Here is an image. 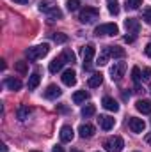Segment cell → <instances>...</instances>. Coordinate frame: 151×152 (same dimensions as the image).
Masks as SVG:
<instances>
[{"label": "cell", "mask_w": 151, "mask_h": 152, "mask_svg": "<svg viewBox=\"0 0 151 152\" xmlns=\"http://www.w3.org/2000/svg\"><path fill=\"white\" fill-rule=\"evenodd\" d=\"M48 51H50V46L48 44H39V46H34V48H29L25 51V55H27L29 60H38V58L46 57Z\"/></svg>", "instance_id": "obj_1"}, {"label": "cell", "mask_w": 151, "mask_h": 152, "mask_svg": "<svg viewBox=\"0 0 151 152\" xmlns=\"http://www.w3.org/2000/svg\"><path fill=\"white\" fill-rule=\"evenodd\" d=\"M103 147H105L107 152H121L123 147H124V142H123L121 136H110V138L103 143Z\"/></svg>", "instance_id": "obj_2"}, {"label": "cell", "mask_w": 151, "mask_h": 152, "mask_svg": "<svg viewBox=\"0 0 151 152\" xmlns=\"http://www.w3.org/2000/svg\"><path fill=\"white\" fill-rule=\"evenodd\" d=\"M98 16H100V11H98V9H94V7H85V9L80 11L78 20H80L82 23H93L94 20H98Z\"/></svg>", "instance_id": "obj_3"}, {"label": "cell", "mask_w": 151, "mask_h": 152, "mask_svg": "<svg viewBox=\"0 0 151 152\" xmlns=\"http://www.w3.org/2000/svg\"><path fill=\"white\" fill-rule=\"evenodd\" d=\"M117 32H119V28H117L115 23H103V25H100V27L94 28L96 36H115Z\"/></svg>", "instance_id": "obj_4"}, {"label": "cell", "mask_w": 151, "mask_h": 152, "mask_svg": "<svg viewBox=\"0 0 151 152\" xmlns=\"http://www.w3.org/2000/svg\"><path fill=\"white\" fill-rule=\"evenodd\" d=\"M94 53H96V50H94V46H93V44H85V46H84V50H82V57H84V69H89V66H91V62H93Z\"/></svg>", "instance_id": "obj_5"}, {"label": "cell", "mask_w": 151, "mask_h": 152, "mask_svg": "<svg viewBox=\"0 0 151 152\" xmlns=\"http://www.w3.org/2000/svg\"><path fill=\"white\" fill-rule=\"evenodd\" d=\"M124 71H126V64L124 62H115L112 67H110V76H112V80L115 81H119L123 75H124Z\"/></svg>", "instance_id": "obj_6"}, {"label": "cell", "mask_w": 151, "mask_h": 152, "mask_svg": "<svg viewBox=\"0 0 151 152\" xmlns=\"http://www.w3.org/2000/svg\"><path fill=\"white\" fill-rule=\"evenodd\" d=\"M128 126H130L132 133H142V131L146 129V122H144L142 118H137V117H130Z\"/></svg>", "instance_id": "obj_7"}, {"label": "cell", "mask_w": 151, "mask_h": 152, "mask_svg": "<svg viewBox=\"0 0 151 152\" xmlns=\"http://www.w3.org/2000/svg\"><path fill=\"white\" fill-rule=\"evenodd\" d=\"M59 134H61V142L70 143V142L73 140V136H75V131H73V127H71V126H62Z\"/></svg>", "instance_id": "obj_8"}, {"label": "cell", "mask_w": 151, "mask_h": 152, "mask_svg": "<svg viewBox=\"0 0 151 152\" xmlns=\"http://www.w3.org/2000/svg\"><path fill=\"white\" fill-rule=\"evenodd\" d=\"M124 27H126L128 34L135 36V34L139 32V28H141V23H139V20H137V18H128V20L124 21Z\"/></svg>", "instance_id": "obj_9"}, {"label": "cell", "mask_w": 151, "mask_h": 152, "mask_svg": "<svg viewBox=\"0 0 151 152\" xmlns=\"http://www.w3.org/2000/svg\"><path fill=\"white\" fill-rule=\"evenodd\" d=\"M98 124H100V127H101V129L109 131V129H112V127H114L115 120H114L110 115H100V118H98Z\"/></svg>", "instance_id": "obj_10"}, {"label": "cell", "mask_w": 151, "mask_h": 152, "mask_svg": "<svg viewBox=\"0 0 151 152\" xmlns=\"http://www.w3.org/2000/svg\"><path fill=\"white\" fill-rule=\"evenodd\" d=\"M62 83L68 85V87H73L76 83V73L73 69H66V71L62 73Z\"/></svg>", "instance_id": "obj_11"}, {"label": "cell", "mask_w": 151, "mask_h": 152, "mask_svg": "<svg viewBox=\"0 0 151 152\" xmlns=\"http://www.w3.org/2000/svg\"><path fill=\"white\" fill-rule=\"evenodd\" d=\"M64 64H66V60L62 58V57H57V58H53L52 62H50V66H48V69H50V73H59L62 67H64Z\"/></svg>", "instance_id": "obj_12"}, {"label": "cell", "mask_w": 151, "mask_h": 152, "mask_svg": "<svg viewBox=\"0 0 151 152\" xmlns=\"http://www.w3.org/2000/svg\"><path fill=\"white\" fill-rule=\"evenodd\" d=\"M135 108H137L141 113L150 115L151 113V101H150V99H139V101H137V104H135Z\"/></svg>", "instance_id": "obj_13"}, {"label": "cell", "mask_w": 151, "mask_h": 152, "mask_svg": "<svg viewBox=\"0 0 151 152\" xmlns=\"http://www.w3.org/2000/svg\"><path fill=\"white\" fill-rule=\"evenodd\" d=\"M53 9H57V4H55L53 0H41V2H39V11H41V12L50 14Z\"/></svg>", "instance_id": "obj_14"}, {"label": "cell", "mask_w": 151, "mask_h": 152, "mask_svg": "<svg viewBox=\"0 0 151 152\" xmlns=\"http://www.w3.org/2000/svg\"><path fill=\"white\" fill-rule=\"evenodd\" d=\"M61 96V88L57 85H48L46 90H44V97L46 99H57Z\"/></svg>", "instance_id": "obj_15"}, {"label": "cell", "mask_w": 151, "mask_h": 152, "mask_svg": "<svg viewBox=\"0 0 151 152\" xmlns=\"http://www.w3.org/2000/svg\"><path fill=\"white\" fill-rule=\"evenodd\" d=\"M78 133H80L82 138H91V136H94V126H91V124H82V126L78 127Z\"/></svg>", "instance_id": "obj_16"}, {"label": "cell", "mask_w": 151, "mask_h": 152, "mask_svg": "<svg viewBox=\"0 0 151 152\" xmlns=\"http://www.w3.org/2000/svg\"><path fill=\"white\" fill-rule=\"evenodd\" d=\"M101 104H103V108H105V110H109V112H117V110H119L117 101H115V99H112V97H103Z\"/></svg>", "instance_id": "obj_17"}, {"label": "cell", "mask_w": 151, "mask_h": 152, "mask_svg": "<svg viewBox=\"0 0 151 152\" xmlns=\"http://www.w3.org/2000/svg\"><path fill=\"white\" fill-rule=\"evenodd\" d=\"M103 83V75L101 73H94V75L89 78V81H87V85L91 87V88H96V87H100Z\"/></svg>", "instance_id": "obj_18"}, {"label": "cell", "mask_w": 151, "mask_h": 152, "mask_svg": "<svg viewBox=\"0 0 151 152\" xmlns=\"http://www.w3.org/2000/svg\"><path fill=\"white\" fill-rule=\"evenodd\" d=\"M5 87H7L9 90H20V88H21V81H20L18 78H7V80H5Z\"/></svg>", "instance_id": "obj_19"}, {"label": "cell", "mask_w": 151, "mask_h": 152, "mask_svg": "<svg viewBox=\"0 0 151 152\" xmlns=\"http://www.w3.org/2000/svg\"><path fill=\"white\" fill-rule=\"evenodd\" d=\"M109 57H110V51H109V46H105V48L101 50V53L98 55V62H96V64L105 66V64L109 62Z\"/></svg>", "instance_id": "obj_20"}, {"label": "cell", "mask_w": 151, "mask_h": 152, "mask_svg": "<svg viewBox=\"0 0 151 152\" xmlns=\"http://www.w3.org/2000/svg\"><path fill=\"white\" fill-rule=\"evenodd\" d=\"M109 51H110V57H114V58H123L126 55V51L121 46H109Z\"/></svg>", "instance_id": "obj_21"}, {"label": "cell", "mask_w": 151, "mask_h": 152, "mask_svg": "<svg viewBox=\"0 0 151 152\" xmlns=\"http://www.w3.org/2000/svg\"><path fill=\"white\" fill-rule=\"evenodd\" d=\"M87 99H89V94H87L85 90H78V92H75V94H73V103H76V104L85 103Z\"/></svg>", "instance_id": "obj_22"}, {"label": "cell", "mask_w": 151, "mask_h": 152, "mask_svg": "<svg viewBox=\"0 0 151 152\" xmlns=\"http://www.w3.org/2000/svg\"><path fill=\"white\" fill-rule=\"evenodd\" d=\"M39 81H41V76H39V73H34V75H30V78H29V83H27L29 90H34V88H36V87L39 85Z\"/></svg>", "instance_id": "obj_23"}, {"label": "cell", "mask_w": 151, "mask_h": 152, "mask_svg": "<svg viewBox=\"0 0 151 152\" xmlns=\"http://www.w3.org/2000/svg\"><path fill=\"white\" fill-rule=\"evenodd\" d=\"M14 69H16L20 75H27V73H29V66H27V62H23V60L16 62V64H14Z\"/></svg>", "instance_id": "obj_24"}, {"label": "cell", "mask_w": 151, "mask_h": 152, "mask_svg": "<svg viewBox=\"0 0 151 152\" xmlns=\"http://www.w3.org/2000/svg\"><path fill=\"white\" fill-rule=\"evenodd\" d=\"M29 113H30V108H29V106H20V108H18V118H20V120L29 118Z\"/></svg>", "instance_id": "obj_25"}, {"label": "cell", "mask_w": 151, "mask_h": 152, "mask_svg": "<svg viewBox=\"0 0 151 152\" xmlns=\"http://www.w3.org/2000/svg\"><path fill=\"white\" fill-rule=\"evenodd\" d=\"M61 57H62V58H64V60H66V64H68V62H71V64H73V62H75V53H73V51H71V50H64V51H62V55H61Z\"/></svg>", "instance_id": "obj_26"}, {"label": "cell", "mask_w": 151, "mask_h": 152, "mask_svg": "<svg viewBox=\"0 0 151 152\" xmlns=\"http://www.w3.org/2000/svg\"><path fill=\"white\" fill-rule=\"evenodd\" d=\"M96 113V108H94V104H85L84 108H82V115L84 117H91V115Z\"/></svg>", "instance_id": "obj_27"}, {"label": "cell", "mask_w": 151, "mask_h": 152, "mask_svg": "<svg viewBox=\"0 0 151 152\" xmlns=\"http://www.w3.org/2000/svg\"><path fill=\"white\" fill-rule=\"evenodd\" d=\"M132 80H133L135 83H139V81L142 80V75H141V69H139V67H133V69H132Z\"/></svg>", "instance_id": "obj_28"}, {"label": "cell", "mask_w": 151, "mask_h": 152, "mask_svg": "<svg viewBox=\"0 0 151 152\" xmlns=\"http://www.w3.org/2000/svg\"><path fill=\"white\" fill-rule=\"evenodd\" d=\"M142 5V0H126V7L128 9H139Z\"/></svg>", "instance_id": "obj_29"}, {"label": "cell", "mask_w": 151, "mask_h": 152, "mask_svg": "<svg viewBox=\"0 0 151 152\" xmlns=\"http://www.w3.org/2000/svg\"><path fill=\"white\" fill-rule=\"evenodd\" d=\"M53 41H55L57 44H62V42H66V41H68V36H66V34L57 32V34H53Z\"/></svg>", "instance_id": "obj_30"}, {"label": "cell", "mask_w": 151, "mask_h": 152, "mask_svg": "<svg viewBox=\"0 0 151 152\" xmlns=\"http://www.w3.org/2000/svg\"><path fill=\"white\" fill-rule=\"evenodd\" d=\"M142 81L144 83H151V69L150 67H144V71H142Z\"/></svg>", "instance_id": "obj_31"}, {"label": "cell", "mask_w": 151, "mask_h": 152, "mask_svg": "<svg viewBox=\"0 0 151 152\" xmlns=\"http://www.w3.org/2000/svg\"><path fill=\"white\" fill-rule=\"evenodd\" d=\"M109 11H110V14H119V7H117V2L115 0L109 2Z\"/></svg>", "instance_id": "obj_32"}, {"label": "cell", "mask_w": 151, "mask_h": 152, "mask_svg": "<svg viewBox=\"0 0 151 152\" xmlns=\"http://www.w3.org/2000/svg\"><path fill=\"white\" fill-rule=\"evenodd\" d=\"M142 18H144V21H146L148 25H151V7H146V9H144Z\"/></svg>", "instance_id": "obj_33"}, {"label": "cell", "mask_w": 151, "mask_h": 152, "mask_svg": "<svg viewBox=\"0 0 151 152\" xmlns=\"http://www.w3.org/2000/svg\"><path fill=\"white\" fill-rule=\"evenodd\" d=\"M78 5H80L78 0H68V9H70V11H76Z\"/></svg>", "instance_id": "obj_34"}, {"label": "cell", "mask_w": 151, "mask_h": 152, "mask_svg": "<svg viewBox=\"0 0 151 152\" xmlns=\"http://www.w3.org/2000/svg\"><path fill=\"white\" fill-rule=\"evenodd\" d=\"M50 18H62V12H61V9L57 7V9H53L52 12H50Z\"/></svg>", "instance_id": "obj_35"}, {"label": "cell", "mask_w": 151, "mask_h": 152, "mask_svg": "<svg viewBox=\"0 0 151 152\" xmlns=\"http://www.w3.org/2000/svg\"><path fill=\"white\" fill-rule=\"evenodd\" d=\"M144 53H146L148 57H151V42H148V44H146V50H144Z\"/></svg>", "instance_id": "obj_36"}, {"label": "cell", "mask_w": 151, "mask_h": 152, "mask_svg": "<svg viewBox=\"0 0 151 152\" xmlns=\"http://www.w3.org/2000/svg\"><path fill=\"white\" fill-rule=\"evenodd\" d=\"M135 41V36H126L124 37V42H133Z\"/></svg>", "instance_id": "obj_37"}, {"label": "cell", "mask_w": 151, "mask_h": 152, "mask_svg": "<svg viewBox=\"0 0 151 152\" xmlns=\"http://www.w3.org/2000/svg\"><path fill=\"white\" fill-rule=\"evenodd\" d=\"M53 152H64V149H62L61 145H55V147H53Z\"/></svg>", "instance_id": "obj_38"}, {"label": "cell", "mask_w": 151, "mask_h": 152, "mask_svg": "<svg viewBox=\"0 0 151 152\" xmlns=\"http://www.w3.org/2000/svg\"><path fill=\"white\" fill-rule=\"evenodd\" d=\"M0 152H7V145H5V143L0 145Z\"/></svg>", "instance_id": "obj_39"}, {"label": "cell", "mask_w": 151, "mask_h": 152, "mask_svg": "<svg viewBox=\"0 0 151 152\" xmlns=\"http://www.w3.org/2000/svg\"><path fill=\"white\" fill-rule=\"evenodd\" d=\"M146 142L151 145V133H150V134H146Z\"/></svg>", "instance_id": "obj_40"}, {"label": "cell", "mask_w": 151, "mask_h": 152, "mask_svg": "<svg viewBox=\"0 0 151 152\" xmlns=\"http://www.w3.org/2000/svg\"><path fill=\"white\" fill-rule=\"evenodd\" d=\"M13 2H18V4H27L29 0H13Z\"/></svg>", "instance_id": "obj_41"}, {"label": "cell", "mask_w": 151, "mask_h": 152, "mask_svg": "<svg viewBox=\"0 0 151 152\" xmlns=\"http://www.w3.org/2000/svg\"><path fill=\"white\" fill-rule=\"evenodd\" d=\"M30 152H38V151H30Z\"/></svg>", "instance_id": "obj_42"}, {"label": "cell", "mask_w": 151, "mask_h": 152, "mask_svg": "<svg viewBox=\"0 0 151 152\" xmlns=\"http://www.w3.org/2000/svg\"><path fill=\"white\" fill-rule=\"evenodd\" d=\"M73 152H78V151H73Z\"/></svg>", "instance_id": "obj_43"}, {"label": "cell", "mask_w": 151, "mask_h": 152, "mask_svg": "<svg viewBox=\"0 0 151 152\" xmlns=\"http://www.w3.org/2000/svg\"><path fill=\"white\" fill-rule=\"evenodd\" d=\"M109 2H112V0H109Z\"/></svg>", "instance_id": "obj_44"}]
</instances>
